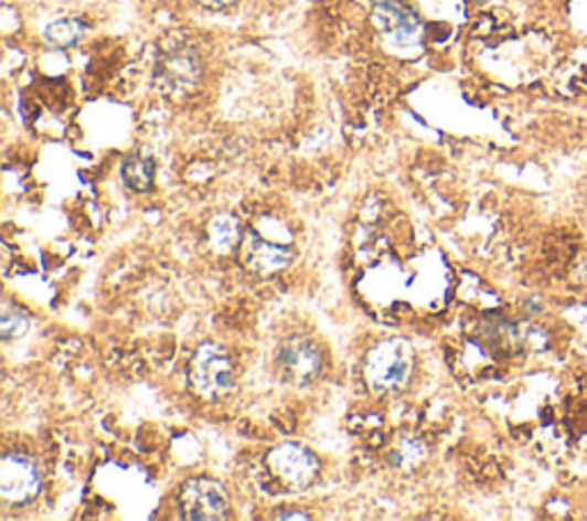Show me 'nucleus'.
Returning a JSON list of instances; mask_svg holds the SVG:
<instances>
[{
    "mask_svg": "<svg viewBox=\"0 0 587 521\" xmlns=\"http://www.w3.org/2000/svg\"><path fill=\"white\" fill-rule=\"evenodd\" d=\"M28 320L25 317L14 310L12 306H6L3 308V317H0V336H3V340H12V338H21L28 333Z\"/></svg>",
    "mask_w": 587,
    "mask_h": 521,
    "instance_id": "12",
    "label": "nucleus"
},
{
    "mask_svg": "<svg viewBox=\"0 0 587 521\" xmlns=\"http://www.w3.org/2000/svg\"><path fill=\"white\" fill-rule=\"evenodd\" d=\"M374 23L378 25L381 33L388 35L399 46L418 44L420 40L418 17L397 3V0H378L374 8Z\"/></svg>",
    "mask_w": 587,
    "mask_h": 521,
    "instance_id": "8",
    "label": "nucleus"
},
{
    "mask_svg": "<svg viewBox=\"0 0 587 521\" xmlns=\"http://www.w3.org/2000/svg\"><path fill=\"white\" fill-rule=\"evenodd\" d=\"M414 370V347L404 338H391L372 347L365 359V380L374 391H395Z\"/></svg>",
    "mask_w": 587,
    "mask_h": 521,
    "instance_id": "1",
    "label": "nucleus"
},
{
    "mask_svg": "<svg viewBox=\"0 0 587 521\" xmlns=\"http://www.w3.org/2000/svg\"><path fill=\"white\" fill-rule=\"evenodd\" d=\"M242 227L232 216L223 214L216 216L210 227V240L216 251H232L237 244H242Z\"/></svg>",
    "mask_w": 587,
    "mask_h": 521,
    "instance_id": "11",
    "label": "nucleus"
},
{
    "mask_svg": "<svg viewBox=\"0 0 587 521\" xmlns=\"http://www.w3.org/2000/svg\"><path fill=\"white\" fill-rule=\"evenodd\" d=\"M189 382L202 397H221L234 386V368L221 344L207 342L200 347L189 368Z\"/></svg>",
    "mask_w": 587,
    "mask_h": 521,
    "instance_id": "2",
    "label": "nucleus"
},
{
    "mask_svg": "<svg viewBox=\"0 0 587 521\" xmlns=\"http://www.w3.org/2000/svg\"><path fill=\"white\" fill-rule=\"evenodd\" d=\"M202 6H207V8H214V10H221V8H227L232 3H237V0H200Z\"/></svg>",
    "mask_w": 587,
    "mask_h": 521,
    "instance_id": "14",
    "label": "nucleus"
},
{
    "mask_svg": "<svg viewBox=\"0 0 587 521\" xmlns=\"http://www.w3.org/2000/svg\"><path fill=\"white\" fill-rule=\"evenodd\" d=\"M83 35H85V25L72 17L49 23V28L44 31L46 42L55 49H70V46L78 44L83 40Z\"/></svg>",
    "mask_w": 587,
    "mask_h": 521,
    "instance_id": "10",
    "label": "nucleus"
},
{
    "mask_svg": "<svg viewBox=\"0 0 587 521\" xmlns=\"http://www.w3.org/2000/svg\"><path fill=\"white\" fill-rule=\"evenodd\" d=\"M42 491L38 461L21 453H10L0 461V495L10 503H31Z\"/></svg>",
    "mask_w": 587,
    "mask_h": 521,
    "instance_id": "3",
    "label": "nucleus"
},
{
    "mask_svg": "<svg viewBox=\"0 0 587 521\" xmlns=\"http://www.w3.org/2000/svg\"><path fill=\"white\" fill-rule=\"evenodd\" d=\"M182 517L193 521H216L227 514V491L210 478H193L180 491Z\"/></svg>",
    "mask_w": 587,
    "mask_h": 521,
    "instance_id": "4",
    "label": "nucleus"
},
{
    "mask_svg": "<svg viewBox=\"0 0 587 521\" xmlns=\"http://www.w3.org/2000/svg\"><path fill=\"white\" fill-rule=\"evenodd\" d=\"M414 446H416V442H406V444L399 446V450L393 453V459L397 461L399 467H408L410 461H420L425 457L423 453H414V455H410V448H414Z\"/></svg>",
    "mask_w": 587,
    "mask_h": 521,
    "instance_id": "13",
    "label": "nucleus"
},
{
    "mask_svg": "<svg viewBox=\"0 0 587 521\" xmlns=\"http://www.w3.org/2000/svg\"><path fill=\"white\" fill-rule=\"evenodd\" d=\"M122 180L129 189L142 193L150 191L154 182V161L150 157L134 155L122 163Z\"/></svg>",
    "mask_w": 587,
    "mask_h": 521,
    "instance_id": "9",
    "label": "nucleus"
},
{
    "mask_svg": "<svg viewBox=\"0 0 587 521\" xmlns=\"http://www.w3.org/2000/svg\"><path fill=\"white\" fill-rule=\"evenodd\" d=\"M239 257L246 269L259 276H274L291 263V248L271 244L257 233H246L239 244Z\"/></svg>",
    "mask_w": 587,
    "mask_h": 521,
    "instance_id": "7",
    "label": "nucleus"
},
{
    "mask_svg": "<svg viewBox=\"0 0 587 521\" xmlns=\"http://www.w3.org/2000/svg\"><path fill=\"white\" fill-rule=\"evenodd\" d=\"M278 365L287 384L306 386L314 382L321 372L319 347L308 338H291L282 344L278 354Z\"/></svg>",
    "mask_w": 587,
    "mask_h": 521,
    "instance_id": "5",
    "label": "nucleus"
},
{
    "mask_svg": "<svg viewBox=\"0 0 587 521\" xmlns=\"http://www.w3.org/2000/svg\"><path fill=\"white\" fill-rule=\"evenodd\" d=\"M276 519H297V521H308L310 514H306V512H280Z\"/></svg>",
    "mask_w": 587,
    "mask_h": 521,
    "instance_id": "15",
    "label": "nucleus"
},
{
    "mask_svg": "<svg viewBox=\"0 0 587 521\" xmlns=\"http://www.w3.org/2000/svg\"><path fill=\"white\" fill-rule=\"evenodd\" d=\"M269 469L285 485L303 487L317 476V459L299 444H282L269 453Z\"/></svg>",
    "mask_w": 587,
    "mask_h": 521,
    "instance_id": "6",
    "label": "nucleus"
}]
</instances>
